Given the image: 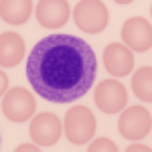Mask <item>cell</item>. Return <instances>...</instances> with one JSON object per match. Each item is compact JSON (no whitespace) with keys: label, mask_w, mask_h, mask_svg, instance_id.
Returning <instances> with one entry per match:
<instances>
[{"label":"cell","mask_w":152,"mask_h":152,"mask_svg":"<svg viewBox=\"0 0 152 152\" xmlns=\"http://www.w3.org/2000/svg\"><path fill=\"white\" fill-rule=\"evenodd\" d=\"M26 79L43 99L71 104L94 87L97 57L75 35H51L37 43L26 59Z\"/></svg>","instance_id":"1"},{"label":"cell","mask_w":152,"mask_h":152,"mask_svg":"<svg viewBox=\"0 0 152 152\" xmlns=\"http://www.w3.org/2000/svg\"><path fill=\"white\" fill-rule=\"evenodd\" d=\"M24 39L18 33L6 31L0 35V67H16L24 57Z\"/></svg>","instance_id":"11"},{"label":"cell","mask_w":152,"mask_h":152,"mask_svg":"<svg viewBox=\"0 0 152 152\" xmlns=\"http://www.w3.org/2000/svg\"><path fill=\"white\" fill-rule=\"evenodd\" d=\"M35 110H37L35 97L24 87H12L10 91H6L4 99H2V112L12 122H26V120H31Z\"/></svg>","instance_id":"5"},{"label":"cell","mask_w":152,"mask_h":152,"mask_svg":"<svg viewBox=\"0 0 152 152\" xmlns=\"http://www.w3.org/2000/svg\"><path fill=\"white\" fill-rule=\"evenodd\" d=\"M35 6L37 20L45 28H59L69 20V2L67 0H41Z\"/></svg>","instance_id":"9"},{"label":"cell","mask_w":152,"mask_h":152,"mask_svg":"<svg viewBox=\"0 0 152 152\" xmlns=\"http://www.w3.org/2000/svg\"><path fill=\"white\" fill-rule=\"evenodd\" d=\"M150 128L152 116L142 105H132L128 110H124V114L118 120V130H120L122 138H126V140H140L150 134Z\"/></svg>","instance_id":"4"},{"label":"cell","mask_w":152,"mask_h":152,"mask_svg":"<svg viewBox=\"0 0 152 152\" xmlns=\"http://www.w3.org/2000/svg\"><path fill=\"white\" fill-rule=\"evenodd\" d=\"M14 152H41V150L37 146H33V144H18L14 148Z\"/></svg>","instance_id":"15"},{"label":"cell","mask_w":152,"mask_h":152,"mask_svg":"<svg viewBox=\"0 0 152 152\" xmlns=\"http://www.w3.org/2000/svg\"><path fill=\"white\" fill-rule=\"evenodd\" d=\"M95 134V116L85 105H73L65 114V136L71 144H85Z\"/></svg>","instance_id":"2"},{"label":"cell","mask_w":152,"mask_h":152,"mask_svg":"<svg viewBox=\"0 0 152 152\" xmlns=\"http://www.w3.org/2000/svg\"><path fill=\"white\" fill-rule=\"evenodd\" d=\"M61 130H63L61 120L55 114H51V112H43V114H37L33 118L28 134H31V138L37 144H41V146H53L61 138Z\"/></svg>","instance_id":"8"},{"label":"cell","mask_w":152,"mask_h":152,"mask_svg":"<svg viewBox=\"0 0 152 152\" xmlns=\"http://www.w3.org/2000/svg\"><path fill=\"white\" fill-rule=\"evenodd\" d=\"M73 18H75V24L83 33L95 35V33H102L107 26L110 14H107L105 4L99 0H79L75 4Z\"/></svg>","instance_id":"3"},{"label":"cell","mask_w":152,"mask_h":152,"mask_svg":"<svg viewBox=\"0 0 152 152\" xmlns=\"http://www.w3.org/2000/svg\"><path fill=\"white\" fill-rule=\"evenodd\" d=\"M122 39H124V47L146 53L152 47V24L144 16H132L128 18L122 26Z\"/></svg>","instance_id":"7"},{"label":"cell","mask_w":152,"mask_h":152,"mask_svg":"<svg viewBox=\"0 0 152 152\" xmlns=\"http://www.w3.org/2000/svg\"><path fill=\"white\" fill-rule=\"evenodd\" d=\"M152 67L150 65H146V67H142L134 73V77H132V91L136 94L138 99L142 102H146V104H150L152 102Z\"/></svg>","instance_id":"13"},{"label":"cell","mask_w":152,"mask_h":152,"mask_svg":"<svg viewBox=\"0 0 152 152\" xmlns=\"http://www.w3.org/2000/svg\"><path fill=\"white\" fill-rule=\"evenodd\" d=\"M126 152H152V150H150V146H146V144H132V146H128Z\"/></svg>","instance_id":"16"},{"label":"cell","mask_w":152,"mask_h":152,"mask_svg":"<svg viewBox=\"0 0 152 152\" xmlns=\"http://www.w3.org/2000/svg\"><path fill=\"white\" fill-rule=\"evenodd\" d=\"M87 152H118V146L114 140L110 138H97L89 144V150Z\"/></svg>","instance_id":"14"},{"label":"cell","mask_w":152,"mask_h":152,"mask_svg":"<svg viewBox=\"0 0 152 152\" xmlns=\"http://www.w3.org/2000/svg\"><path fill=\"white\" fill-rule=\"evenodd\" d=\"M6 87H8V77H6L4 71H0V95L6 91Z\"/></svg>","instance_id":"17"},{"label":"cell","mask_w":152,"mask_h":152,"mask_svg":"<svg viewBox=\"0 0 152 152\" xmlns=\"http://www.w3.org/2000/svg\"><path fill=\"white\" fill-rule=\"evenodd\" d=\"M94 99L104 114H116V112L126 107V104H128V91L116 79H104V81L97 83Z\"/></svg>","instance_id":"6"},{"label":"cell","mask_w":152,"mask_h":152,"mask_svg":"<svg viewBox=\"0 0 152 152\" xmlns=\"http://www.w3.org/2000/svg\"><path fill=\"white\" fill-rule=\"evenodd\" d=\"M104 65L114 77H126L134 67V55L122 43H110L104 51Z\"/></svg>","instance_id":"10"},{"label":"cell","mask_w":152,"mask_h":152,"mask_svg":"<svg viewBox=\"0 0 152 152\" xmlns=\"http://www.w3.org/2000/svg\"><path fill=\"white\" fill-rule=\"evenodd\" d=\"M33 12L31 0H2L0 2V18L8 24H24Z\"/></svg>","instance_id":"12"}]
</instances>
